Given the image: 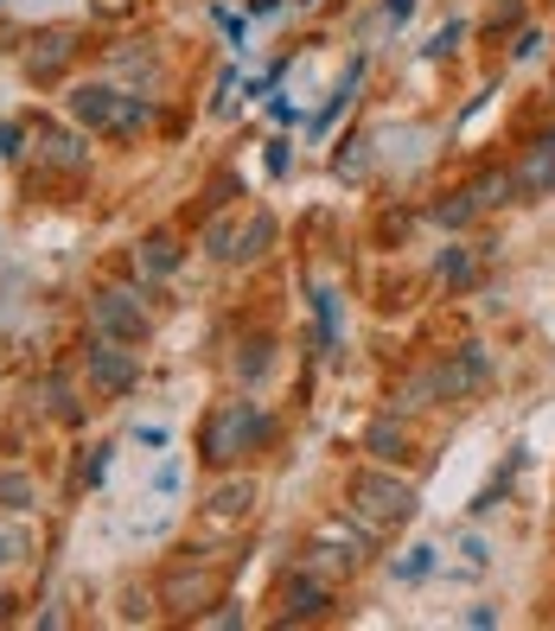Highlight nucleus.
<instances>
[{"label":"nucleus","instance_id":"nucleus-4","mask_svg":"<svg viewBox=\"0 0 555 631\" xmlns=\"http://www.w3.org/2000/svg\"><path fill=\"white\" fill-rule=\"evenodd\" d=\"M90 319H97V338H122V345H141L148 338V306L128 287H102L90 301Z\"/></svg>","mask_w":555,"mask_h":631},{"label":"nucleus","instance_id":"nucleus-32","mask_svg":"<svg viewBox=\"0 0 555 631\" xmlns=\"http://www.w3.org/2000/svg\"><path fill=\"white\" fill-rule=\"evenodd\" d=\"M0 153H7V160L20 153V122H0Z\"/></svg>","mask_w":555,"mask_h":631},{"label":"nucleus","instance_id":"nucleus-25","mask_svg":"<svg viewBox=\"0 0 555 631\" xmlns=\"http://www.w3.org/2000/svg\"><path fill=\"white\" fill-rule=\"evenodd\" d=\"M434 574V549H408V556H396V581H428Z\"/></svg>","mask_w":555,"mask_h":631},{"label":"nucleus","instance_id":"nucleus-17","mask_svg":"<svg viewBox=\"0 0 555 631\" xmlns=\"http://www.w3.org/2000/svg\"><path fill=\"white\" fill-rule=\"evenodd\" d=\"M473 217H480V199H473V192H447V199L434 204V224L441 230H466Z\"/></svg>","mask_w":555,"mask_h":631},{"label":"nucleus","instance_id":"nucleus-21","mask_svg":"<svg viewBox=\"0 0 555 631\" xmlns=\"http://www.w3.org/2000/svg\"><path fill=\"white\" fill-rule=\"evenodd\" d=\"M332 173H339V179H364V173H371V141H339Z\"/></svg>","mask_w":555,"mask_h":631},{"label":"nucleus","instance_id":"nucleus-10","mask_svg":"<svg viewBox=\"0 0 555 631\" xmlns=\"http://www.w3.org/2000/svg\"><path fill=\"white\" fill-rule=\"evenodd\" d=\"M71 51H77V45H71V32H39V39L26 45V71L46 83V77H58L64 64H71Z\"/></svg>","mask_w":555,"mask_h":631},{"label":"nucleus","instance_id":"nucleus-19","mask_svg":"<svg viewBox=\"0 0 555 631\" xmlns=\"http://www.w3.org/2000/svg\"><path fill=\"white\" fill-rule=\"evenodd\" d=\"M517 472H524V447H517V454H511L505 466L492 472V485H485L480 498H473V510H498V498H505V491H511V479H517Z\"/></svg>","mask_w":555,"mask_h":631},{"label":"nucleus","instance_id":"nucleus-33","mask_svg":"<svg viewBox=\"0 0 555 631\" xmlns=\"http://www.w3.org/2000/svg\"><path fill=\"white\" fill-rule=\"evenodd\" d=\"M466 625H473V631H492V625H498V612H492V607H473V612H466Z\"/></svg>","mask_w":555,"mask_h":631},{"label":"nucleus","instance_id":"nucleus-27","mask_svg":"<svg viewBox=\"0 0 555 631\" xmlns=\"http://www.w3.org/2000/svg\"><path fill=\"white\" fill-rule=\"evenodd\" d=\"M536 51H543V32H536V26H517V39H511V58H517V64H531Z\"/></svg>","mask_w":555,"mask_h":631},{"label":"nucleus","instance_id":"nucleus-3","mask_svg":"<svg viewBox=\"0 0 555 631\" xmlns=\"http://www.w3.org/2000/svg\"><path fill=\"white\" fill-rule=\"evenodd\" d=\"M352 517H364L371 530H396V523H408L415 517V485L396 479V472H383V466H364V472H352Z\"/></svg>","mask_w":555,"mask_h":631},{"label":"nucleus","instance_id":"nucleus-24","mask_svg":"<svg viewBox=\"0 0 555 631\" xmlns=\"http://www.w3.org/2000/svg\"><path fill=\"white\" fill-rule=\"evenodd\" d=\"M0 510H32V479L26 472H0Z\"/></svg>","mask_w":555,"mask_h":631},{"label":"nucleus","instance_id":"nucleus-8","mask_svg":"<svg viewBox=\"0 0 555 631\" xmlns=\"http://www.w3.org/2000/svg\"><path fill=\"white\" fill-rule=\"evenodd\" d=\"M511 185H517V204L549 199V192H555V134H543V141L524 147V160L511 166Z\"/></svg>","mask_w":555,"mask_h":631},{"label":"nucleus","instance_id":"nucleus-26","mask_svg":"<svg viewBox=\"0 0 555 631\" xmlns=\"http://www.w3.org/2000/svg\"><path fill=\"white\" fill-rule=\"evenodd\" d=\"M485 26H492V32H517V26H524V0H498Z\"/></svg>","mask_w":555,"mask_h":631},{"label":"nucleus","instance_id":"nucleus-1","mask_svg":"<svg viewBox=\"0 0 555 631\" xmlns=\"http://www.w3.org/2000/svg\"><path fill=\"white\" fill-rule=\"evenodd\" d=\"M71 115L77 128H90V134H115V141H128V134H141L148 128V96H128V90H115V83H77L71 90Z\"/></svg>","mask_w":555,"mask_h":631},{"label":"nucleus","instance_id":"nucleus-22","mask_svg":"<svg viewBox=\"0 0 555 631\" xmlns=\"http://www.w3.org/2000/svg\"><path fill=\"white\" fill-rule=\"evenodd\" d=\"M109 64H115V71H134V77H160V58H153V51H134V45H115Z\"/></svg>","mask_w":555,"mask_h":631},{"label":"nucleus","instance_id":"nucleus-11","mask_svg":"<svg viewBox=\"0 0 555 631\" xmlns=\"http://www.w3.org/2000/svg\"><path fill=\"white\" fill-rule=\"evenodd\" d=\"M269 364H275V338H269V332L243 338V345H236V357H230L236 383H262V377H269Z\"/></svg>","mask_w":555,"mask_h":631},{"label":"nucleus","instance_id":"nucleus-29","mask_svg":"<svg viewBox=\"0 0 555 631\" xmlns=\"http://www.w3.org/2000/svg\"><path fill=\"white\" fill-rule=\"evenodd\" d=\"M460 39H466V26H460V20H454V26H441V32H434V45H428V58H447Z\"/></svg>","mask_w":555,"mask_h":631},{"label":"nucleus","instance_id":"nucleus-9","mask_svg":"<svg viewBox=\"0 0 555 631\" xmlns=\"http://www.w3.org/2000/svg\"><path fill=\"white\" fill-rule=\"evenodd\" d=\"M39 160H46L51 173H83L90 147H83V134H71V128H39Z\"/></svg>","mask_w":555,"mask_h":631},{"label":"nucleus","instance_id":"nucleus-15","mask_svg":"<svg viewBox=\"0 0 555 631\" xmlns=\"http://www.w3.org/2000/svg\"><path fill=\"white\" fill-rule=\"evenodd\" d=\"M134 262H141V275L167 281L179 268V243L167 236V230H153V236H141V250H134Z\"/></svg>","mask_w":555,"mask_h":631},{"label":"nucleus","instance_id":"nucleus-2","mask_svg":"<svg viewBox=\"0 0 555 631\" xmlns=\"http://www.w3.org/2000/svg\"><path fill=\"white\" fill-rule=\"evenodd\" d=\"M275 440V421L262 415V408H250V403H230V408H218L211 421H204V466H236V459L250 454V447H269Z\"/></svg>","mask_w":555,"mask_h":631},{"label":"nucleus","instance_id":"nucleus-36","mask_svg":"<svg viewBox=\"0 0 555 631\" xmlns=\"http://www.w3.org/2000/svg\"><path fill=\"white\" fill-rule=\"evenodd\" d=\"M7 556H13V536L0 530V561H7Z\"/></svg>","mask_w":555,"mask_h":631},{"label":"nucleus","instance_id":"nucleus-12","mask_svg":"<svg viewBox=\"0 0 555 631\" xmlns=\"http://www.w3.org/2000/svg\"><path fill=\"white\" fill-rule=\"evenodd\" d=\"M326 612V581L306 568V581L287 587V612H281V625H301V619H320Z\"/></svg>","mask_w":555,"mask_h":631},{"label":"nucleus","instance_id":"nucleus-7","mask_svg":"<svg viewBox=\"0 0 555 631\" xmlns=\"http://www.w3.org/2000/svg\"><path fill=\"white\" fill-rule=\"evenodd\" d=\"M485 377H492V352L485 345H460L441 370H434V383H441V396L447 403H466V396H480Z\"/></svg>","mask_w":555,"mask_h":631},{"label":"nucleus","instance_id":"nucleus-13","mask_svg":"<svg viewBox=\"0 0 555 631\" xmlns=\"http://www.w3.org/2000/svg\"><path fill=\"white\" fill-rule=\"evenodd\" d=\"M250 510H255V485L250 479H230V485L211 491V523H243Z\"/></svg>","mask_w":555,"mask_h":631},{"label":"nucleus","instance_id":"nucleus-18","mask_svg":"<svg viewBox=\"0 0 555 631\" xmlns=\"http://www.w3.org/2000/svg\"><path fill=\"white\" fill-rule=\"evenodd\" d=\"M466 192L480 199V211H492V204H517V185H511V173H480Z\"/></svg>","mask_w":555,"mask_h":631},{"label":"nucleus","instance_id":"nucleus-30","mask_svg":"<svg viewBox=\"0 0 555 631\" xmlns=\"http://www.w3.org/2000/svg\"><path fill=\"white\" fill-rule=\"evenodd\" d=\"M230 109H236V77H224L218 96H211V115H230Z\"/></svg>","mask_w":555,"mask_h":631},{"label":"nucleus","instance_id":"nucleus-5","mask_svg":"<svg viewBox=\"0 0 555 631\" xmlns=\"http://www.w3.org/2000/svg\"><path fill=\"white\" fill-rule=\"evenodd\" d=\"M160 607L179 612V619H199L204 607H218V574L204 561H179L173 574L160 581Z\"/></svg>","mask_w":555,"mask_h":631},{"label":"nucleus","instance_id":"nucleus-28","mask_svg":"<svg viewBox=\"0 0 555 631\" xmlns=\"http://www.w3.org/2000/svg\"><path fill=\"white\" fill-rule=\"evenodd\" d=\"M109 454H115V447H90V454H83V485L109 479Z\"/></svg>","mask_w":555,"mask_h":631},{"label":"nucleus","instance_id":"nucleus-35","mask_svg":"<svg viewBox=\"0 0 555 631\" xmlns=\"http://www.w3.org/2000/svg\"><path fill=\"white\" fill-rule=\"evenodd\" d=\"M383 13H390V20H408V13H415V0H383Z\"/></svg>","mask_w":555,"mask_h":631},{"label":"nucleus","instance_id":"nucleus-37","mask_svg":"<svg viewBox=\"0 0 555 631\" xmlns=\"http://www.w3.org/2000/svg\"><path fill=\"white\" fill-rule=\"evenodd\" d=\"M0 619H7V600H0Z\"/></svg>","mask_w":555,"mask_h":631},{"label":"nucleus","instance_id":"nucleus-6","mask_svg":"<svg viewBox=\"0 0 555 631\" xmlns=\"http://www.w3.org/2000/svg\"><path fill=\"white\" fill-rule=\"evenodd\" d=\"M83 370H90V383H97V396H128V389H134V377H141L122 338H90Z\"/></svg>","mask_w":555,"mask_h":631},{"label":"nucleus","instance_id":"nucleus-31","mask_svg":"<svg viewBox=\"0 0 555 631\" xmlns=\"http://www.w3.org/2000/svg\"><path fill=\"white\" fill-rule=\"evenodd\" d=\"M460 556H466V568H485V556H492V549H485L480 536H466V542H460Z\"/></svg>","mask_w":555,"mask_h":631},{"label":"nucleus","instance_id":"nucleus-20","mask_svg":"<svg viewBox=\"0 0 555 631\" xmlns=\"http://www.w3.org/2000/svg\"><path fill=\"white\" fill-rule=\"evenodd\" d=\"M473 275H480V262H473V250H441V281L447 287H473Z\"/></svg>","mask_w":555,"mask_h":631},{"label":"nucleus","instance_id":"nucleus-14","mask_svg":"<svg viewBox=\"0 0 555 631\" xmlns=\"http://www.w3.org/2000/svg\"><path fill=\"white\" fill-rule=\"evenodd\" d=\"M364 454L377 459V466H403L408 459V434L396 428V421H371V428H364Z\"/></svg>","mask_w":555,"mask_h":631},{"label":"nucleus","instance_id":"nucleus-16","mask_svg":"<svg viewBox=\"0 0 555 631\" xmlns=\"http://www.w3.org/2000/svg\"><path fill=\"white\" fill-rule=\"evenodd\" d=\"M269 243H275V217L255 211L250 224L236 230V255H230V262H255V255H269Z\"/></svg>","mask_w":555,"mask_h":631},{"label":"nucleus","instance_id":"nucleus-23","mask_svg":"<svg viewBox=\"0 0 555 631\" xmlns=\"http://www.w3.org/2000/svg\"><path fill=\"white\" fill-rule=\"evenodd\" d=\"M204 250L218 255V262H230V255H236V224H230V217H211V224H204Z\"/></svg>","mask_w":555,"mask_h":631},{"label":"nucleus","instance_id":"nucleus-34","mask_svg":"<svg viewBox=\"0 0 555 631\" xmlns=\"http://www.w3.org/2000/svg\"><path fill=\"white\" fill-rule=\"evenodd\" d=\"M153 485H160V491H179V459H167V466H160V479H153Z\"/></svg>","mask_w":555,"mask_h":631}]
</instances>
